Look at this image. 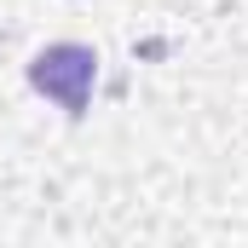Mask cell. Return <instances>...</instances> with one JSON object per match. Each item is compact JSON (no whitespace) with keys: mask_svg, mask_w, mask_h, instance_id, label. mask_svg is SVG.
<instances>
[{"mask_svg":"<svg viewBox=\"0 0 248 248\" xmlns=\"http://www.w3.org/2000/svg\"><path fill=\"white\" fill-rule=\"evenodd\" d=\"M93 81H98V52L81 46V41L41 46V52L29 58V87L46 93L63 116H87V104H93Z\"/></svg>","mask_w":248,"mask_h":248,"instance_id":"1","label":"cell"}]
</instances>
